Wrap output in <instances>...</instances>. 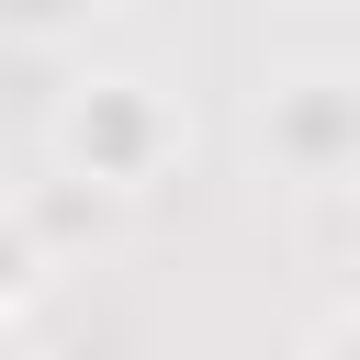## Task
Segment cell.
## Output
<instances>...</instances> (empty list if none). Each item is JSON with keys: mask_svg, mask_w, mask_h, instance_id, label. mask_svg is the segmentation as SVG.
<instances>
[{"mask_svg": "<svg viewBox=\"0 0 360 360\" xmlns=\"http://www.w3.org/2000/svg\"><path fill=\"white\" fill-rule=\"evenodd\" d=\"M259 146H270V169H292V180H338V169L360 158V79H338V68H292V79H270V101H259Z\"/></svg>", "mask_w": 360, "mask_h": 360, "instance_id": "2", "label": "cell"}, {"mask_svg": "<svg viewBox=\"0 0 360 360\" xmlns=\"http://www.w3.org/2000/svg\"><path fill=\"white\" fill-rule=\"evenodd\" d=\"M45 146H56L68 180H101V191L124 202V191H146V180L180 158V101H169L158 79H135V68H90V79H68Z\"/></svg>", "mask_w": 360, "mask_h": 360, "instance_id": "1", "label": "cell"}, {"mask_svg": "<svg viewBox=\"0 0 360 360\" xmlns=\"http://www.w3.org/2000/svg\"><path fill=\"white\" fill-rule=\"evenodd\" d=\"M304 360H360V304H349V315H326V338H315Z\"/></svg>", "mask_w": 360, "mask_h": 360, "instance_id": "6", "label": "cell"}, {"mask_svg": "<svg viewBox=\"0 0 360 360\" xmlns=\"http://www.w3.org/2000/svg\"><path fill=\"white\" fill-rule=\"evenodd\" d=\"M101 0H0V34H22V45H45V34H68V22H90Z\"/></svg>", "mask_w": 360, "mask_h": 360, "instance_id": "5", "label": "cell"}, {"mask_svg": "<svg viewBox=\"0 0 360 360\" xmlns=\"http://www.w3.org/2000/svg\"><path fill=\"white\" fill-rule=\"evenodd\" d=\"M0 360H22V349H11V315H0Z\"/></svg>", "mask_w": 360, "mask_h": 360, "instance_id": "7", "label": "cell"}, {"mask_svg": "<svg viewBox=\"0 0 360 360\" xmlns=\"http://www.w3.org/2000/svg\"><path fill=\"white\" fill-rule=\"evenodd\" d=\"M11 214H22V225H34V248L56 259V248H79V236H101V214H112V191H101V180H68V169H56V180H45V191H22Z\"/></svg>", "mask_w": 360, "mask_h": 360, "instance_id": "3", "label": "cell"}, {"mask_svg": "<svg viewBox=\"0 0 360 360\" xmlns=\"http://www.w3.org/2000/svg\"><path fill=\"white\" fill-rule=\"evenodd\" d=\"M34 281H45V248H34V225H22V214H0V315H22V304H34Z\"/></svg>", "mask_w": 360, "mask_h": 360, "instance_id": "4", "label": "cell"}]
</instances>
